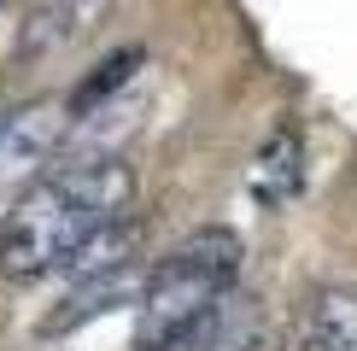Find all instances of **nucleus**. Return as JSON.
Listing matches in <instances>:
<instances>
[{
    "mask_svg": "<svg viewBox=\"0 0 357 351\" xmlns=\"http://www.w3.org/2000/svg\"><path fill=\"white\" fill-rule=\"evenodd\" d=\"M135 199V170L112 153H59L36 182L12 199L0 223V275L6 281H41L65 270V258L94 234L100 223L129 211Z\"/></svg>",
    "mask_w": 357,
    "mask_h": 351,
    "instance_id": "f257e3e1",
    "label": "nucleus"
},
{
    "mask_svg": "<svg viewBox=\"0 0 357 351\" xmlns=\"http://www.w3.org/2000/svg\"><path fill=\"white\" fill-rule=\"evenodd\" d=\"M234 281H241V234L222 228V223H205V228L182 234V240L146 270L135 345L141 351H165L170 340H182V334L211 328L217 304L234 292Z\"/></svg>",
    "mask_w": 357,
    "mask_h": 351,
    "instance_id": "f03ea898",
    "label": "nucleus"
},
{
    "mask_svg": "<svg viewBox=\"0 0 357 351\" xmlns=\"http://www.w3.org/2000/svg\"><path fill=\"white\" fill-rule=\"evenodd\" d=\"M70 141V111L65 100H36V106H18L0 129V194L18 199L41 170L65 153Z\"/></svg>",
    "mask_w": 357,
    "mask_h": 351,
    "instance_id": "7ed1b4c3",
    "label": "nucleus"
},
{
    "mask_svg": "<svg viewBox=\"0 0 357 351\" xmlns=\"http://www.w3.org/2000/svg\"><path fill=\"white\" fill-rule=\"evenodd\" d=\"M146 270H153V263L135 258V263H123V270H106V275H88V281H70V292L59 299V311L41 322V328H47V334H70V328H82V322H94V316L117 311V304H129V299L146 287Z\"/></svg>",
    "mask_w": 357,
    "mask_h": 351,
    "instance_id": "20e7f679",
    "label": "nucleus"
},
{
    "mask_svg": "<svg viewBox=\"0 0 357 351\" xmlns=\"http://www.w3.org/2000/svg\"><path fill=\"white\" fill-rule=\"evenodd\" d=\"M299 194H305V135H299V123H275L270 141L252 158V199L264 211H281Z\"/></svg>",
    "mask_w": 357,
    "mask_h": 351,
    "instance_id": "39448f33",
    "label": "nucleus"
},
{
    "mask_svg": "<svg viewBox=\"0 0 357 351\" xmlns=\"http://www.w3.org/2000/svg\"><path fill=\"white\" fill-rule=\"evenodd\" d=\"M141 258V223L135 217H112V223H100L77 252L65 258V275L70 281H88V275H106V270H123V263Z\"/></svg>",
    "mask_w": 357,
    "mask_h": 351,
    "instance_id": "423d86ee",
    "label": "nucleus"
},
{
    "mask_svg": "<svg viewBox=\"0 0 357 351\" xmlns=\"http://www.w3.org/2000/svg\"><path fill=\"white\" fill-rule=\"evenodd\" d=\"M141 65H146V53H141V47H117V53H106V58H100V65H94V70H88V77L65 94L70 123H82L88 111H100L106 100H117L129 82H135V70H141Z\"/></svg>",
    "mask_w": 357,
    "mask_h": 351,
    "instance_id": "0eeeda50",
    "label": "nucleus"
},
{
    "mask_svg": "<svg viewBox=\"0 0 357 351\" xmlns=\"http://www.w3.org/2000/svg\"><path fill=\"white\" fill-rule=\"evenodd\" d=\"M299 351H357V292H317L305 316V340Z\"/></svg>",
    "mask_w": 357,
    "mask_h": 351,
    "instance_id": "6e6552de",
    "label": "nucleus"
},
{
    "mask_svg": "<svg viewBox=\"0 0 357 351\" xmlns=\"http://www.w3.org/2000/svg\"><path fill=\"white\" fill-rule=\"evenodd\" d=\"M77 12L82 6H70V0H36L24 29H18V53H53L59 41H70L77 36V24H70Z\"/></svg>",
    "mask_w": 357,
    "mask_h": 351,
    "instance_id": "1a4fd4ad",
    "label": "nucleus"
},
{
    "mask_svg": "<svg viewBox=\"0 0 357 351\" xmlns=\"http://www.w3.org/2000/svg\"><path fill=\"white\" fill-rule=\"evenodd\" d=\"M165 351H211V328H199V334H182V340H170Z\"/></svg>",
    "mask_w": 357,
    "mask_h": 351,
    "instance_id": "9d476101",
    "label": "nucleus"
},
{
    "mask_svg": "<svg viewBox=\"0 0 357 351\" xmlns=\"http://www.w3.org/2000/svg\"><path fill=\"white\" fill-rule=\"evenodd\" d=\"M6 117H12V106H0V129H6Z\"/></svg>",
    "mask_w": 357,
    "mask_h": 351,
    "instance_id": "9b49d317",
    "label": "nucleus"
},
{
    "mask_svg": "<svg viewBox=\"0 0 357 351\" xmlns=\"http://www.w3.org/2000/svg\"><path fill=\"white\" fill-rule=\"evenodd\" d=\"M70 6H88V0H70Z\"/></svg>",
    "mask_w": 357,
    "mask_h": 351,
    "instance_id": "f8f14e48",
    "label": "nucleus"
},
{
    "mask_svg": "<svg viewBox=\"0 0 357 351\" xmlns=\"http://www.w3.org/2000/svg\"><path fill=\"white\" fill-rule=\"evenodd\" d=\"M0 6H6V0H0Z\"/></svg>",
    "mask_w": 357,
    "mask_h": 351,
    "instance_id": "ddd939ff",
    "label": "nucleus"
}]
</instances>
